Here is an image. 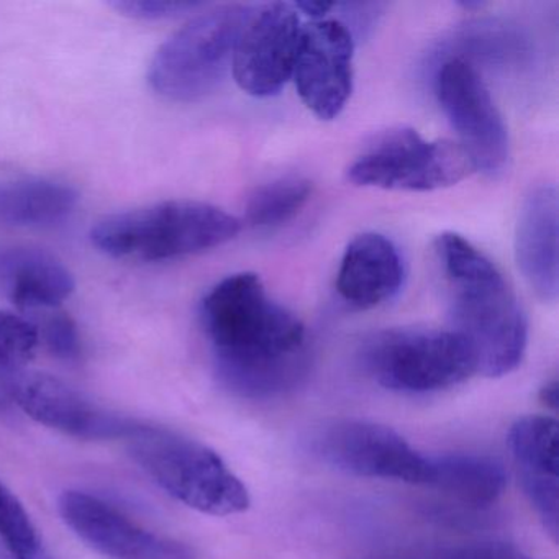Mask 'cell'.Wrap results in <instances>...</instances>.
Instances as JSON below:
<instances>
[{"instance_id":"cell-23","label":"cell","mask_w":559,"mask_h":559,"mask_svg":"<svg viewBox=\"0 0 559 559\" xmlns=\"http://www.w3.org/2000/svg\"><path fill=\"white\" fill-rule=\"evenodd\" d=\"M41 322L34 325L37 326L38 338L50 349L51 355L64 361L80 358L83 345L74 320L58 309L41 312Z\"/></svg>"},{"instance_id":"cell-7","label":"cell","mask_w":559,"mask_h":559,"mask_svg":"<svg viewBox=\"0 0 559 559\" xmlns=\"http://www.w3.org/2000/svg\"><path fill=\"white\" fill-rule=\"evenodd\" d=\"M471 169L457 143L430 142L417 130L401 127L366 145L349 165L348 179L365 188L428 192L456 185Z\"/></svg>"},{"instance_id":"cell-13","label":"cell","mask_w":559,"mask_h":559,"mask_svg":"<svg viewBox=\"0 0 559 559\" xmlns=\"http://www.w3.org/2000/svg\"><path fill=\"white\" fill-rule=\"evenodd\" d=\"M15 404L37 424L80 440H127L140 424L106 411L96 402L45 372H22L12 379Z\"/></svg>"},{"instance_id":"cell-3","label":"cell","mask_w":559,"mask_h":559,"mask_svg":"<svg viewBox=\"0 0 559 559\" xmlns=\"http://www.w3.org/2000/svg\"><path fill=\"white\" fill-rule=\"evenodd\" d=\"M241 222L207 202L173 199L104 217L91 230L97 250L116 260H178L234 240Z\"/></svg>"},{"instance_id":"cell-22","label":"cell","mask_w":559,"mask_h":559,"mask_svg":"<svg viewBox=\"0 0 559 559\" xmlns=\"http://www.w3.org/2000/svg\"><path fill=\"white\" fill-rule=\"evenodd\" d=\"M37 326L25 317L0 310V368L15 369L27 365L37 352Z\"/></svg>"},{"instance_id":"cell-20","label":"cell","mask_w":559,"mask_h":559,"mask_svg":"<svg viewBox=\"0 0 559 559\" xmlns=\"http://www.w3.org/2000/svg\"><path fill=\"white\" fill-rule=\"evenodd\" d=\"M312 195V182L302 176H283L251 192L247 221L258 228L277 227L296 217Z\"/></svg>"},{"instance_id":"cell-8","label":"cell","mask_w":559,"mask_h":559,"mask_svg":"<svg viewBox=\"0 0 559 559\" xmlns=\"http://www.w3.org/2000/svg\"><path fill=\"white\" fill-rule=\"evenodd\" d=\"M309 444L317 457L353 476L425 486L430 473V456L418 453L397 431L374 421H325L312 431Z\"/></svg>"},{"instance_id":"cell-1","label":"cell","mask_w":559,"mask_h":559,"mask_svg":"<svg viewBox=\"0 0 559 559\" xmlns=\"http://www.w3.org/2000/svg\"><path fill=\"white\" fill-rule=\"evenodd\" d=\"M201 320L218 376L241 397H277L306 379L312 361L306 326L271 299L257 274H231L212 287Z\"/></svg>"},{"instance_id":"cell-19","label":"cell","mask_w":559,"mask_h":559,"mask_svg":"<svg viewBox=\"0 0 559 559\" xmlns=\"http://www.w3.org/2000/svg\"><path fill=\"white\" fill-rule=\"evenodd\" d=\"M78 191L58 179L28 176L0 179V224L45 227L67 218L78 205Z\"/></svg>"},{"instance_id":"cell-11","label":"cell","mask_w":559,"mask_h":559,"mask_svg":"<svg viewBox=\"0 0 559 559\" xmlns=\"http://www.w3.org/2000/svg\"><path fill=\"white\" fill-rule=\"evenodd\" d=\"M300 24L296 5L274 2L254 9L238 38L231 73L253 97H273L293 76Z\"/></svg>"},{"instance_id":"cell-15","label":"cell","mask_w":559,"mask_h":559,"mask_svg":"<svg viewBox=\"0 0 559 559\" xmlns=\"http://www.w3.org/2000/svg\"><path fill=\"white\" fill-rule=\"evenodd\" d=\"M558 211L555 186H539L526 195L516 224V264L545 302L558 299Z\"/></svg>"},{"instance_id":"cell-21","label":"cell","mask_w":559,"mask_h":559,"mask_svg":"<svg viewBox=\"0 0 559 559\" xmlns=\"http://www.w3.org/2000/svg\"><path fill=\"white\" fill-rule=\"evenodd\" d=\"M0 539L15 559H40L41 542L19 497L0 480Z\"/></svg>"},{"instance_id":"cell-2","label":"cell","mask_w":559,"mask_h":559,"mask_svg":"<svg viewBox=\"0 0 559 559\" xmlns=\"http://www.w3.org/2000/svg\"><path fill=\"white\" fill-rule=\"evenodd\" d=\"M454 332L477 359V372L502 378L522 362L528 329L522 307L499 267L457 234H441L433 243Z\"/></svg>"},{"instance_id":"cell-10","label":"cell","mask_w":559,"mask_h":559,"mask_svg":"<svg viewBox=\"0 0 559 559\" xmlns=\"http://www.w3.org/2000/svg\"><path fill=\"white\" fill-rule=\"evenodd\" d=\"M63 522L91 548L110 559H198L194 548L146 528L112 503L64 490L58 499Z\"/></svg>"},{"instance_id":"cell-6","label":"cell","mask_w":559,"mask_h":559,"mask_svg":"<svg viewBox=\"0 0 559 559\" xmlns=\"http://www.w3.org/2000/svg\"><path fill=\"white\" fill-rule=\"evenodd\" d=\"M362 365L385 389L435 392L477 372L469 343L454 330L404 326L374 333L362 346Z\"/></svg>"},{"instance_id":"cell-17","label":"cell","mask_w":559,"mask_h":559,"mask_svg":"<svg viewBox=\"0 0 559 559\" xmlns=\"http://www.w3.org/2000/svg\"><path fill=\"white\" fill-rule=\"evenodd\" d=\"M0 286L24 313L58 309L76 289L63 261L35 248H0Z\"/></svg>"},{"instance_id":"cell-14","label":"cell","mask_w":559,"mask_h":559,"mask_svg":"<svg viewBox=\"0 0 559 559\" xmlns=\"http://www.w3.org/2000/svg\"><path fill=\"white\" fill-rule=\"evenodd\" d=\"M509 447L520 483L551 538L558 539V421L526 415L509 431Z\"/></svg>"},{"instance_id":"cell-12","label":"cell","mask_w":559,"mask_h":559,"mask_svg":"<svg viewBox=\"0 0 559 559\" xmlns=\"http://www.w3.org/2000/svg\"><path fill=\"white\" fill-rule=\"evenodd\" d=\"M355 44L338 21H313L304 25L293 76L297 93L320 120L343 112L353 93Z\"/></svg>"},{"instance_id":"cell-28","label":"cell","mask_w":559,"mask_h":559,"mask_svg":"<svg viewBox=\"0 0 559 559\" xmlns=\"http://www.w3.org/2000/svg\"><path fill=\"white\" fill-rule=\"evenodd\" d=\"M0 402H2V392H0Z\"/></svg>"},{"instance_id":"cell-18","label":"cell","mask_w":559,"mask_h":559,"mask_svg":"<svg viewBox=\"0 0 559 559\" xmlns=\"http://www.w3.org/2000/svg\"><path fill=\"white\" fill-rule=\"evenodd\" d=\"M502 464L476 453L430 456V473L425 486L471 509L492 506L506 490Z\"/></svg>"},{"instance_id":"cell-4","label":"cell","mask_w":559,"mask_h":559,"mask_svg":"<svg viewBox=\"0 0 559 559\" xmlns=\"http://www.w3.org/2000/svg\"><path fill=\"white\" fill-rule=\"evenodd\" d=\"M127 443L146 474L185 506L214 516L237 515L250 507L247 486L207 444L142 424Z\"/></svg>"},{"instance_id":"cell-26","label":"cell","mask_w":559,"mask_h":559,"mask_svg":"<svg viewBox=\"0 0 559 559\" xmlns=\"http://www.w3.org/2000/svg\"><path fill=\"white\" fill-rule=\"evenodd\" d=\"M297 11H304L307 15L319 19L323 15L329 14L333 9V4H325V2H300L296 4Z\"/></svg>"},{"instance_id":"cell-16","label":"cell","mask_w":559,"mask_h":559,"mask_svg":"<svg viewBox=\"0 0 559 559\" xmlns=\"http://www.w3.org/2000/svg\"><path fill=\"white\" fill-rule=\"evenodd\" d=\"M402 281L404 264L397 247L384 235L362 234L346 247L336 289L353 309L368 310L391 300Z\"/></svg>"},{"instance_id":"cell-5","label":"cell","mask_w":559,"mask_h":559,"mask_svg":"<svg viewBox=\"0 0 559 559\" xmlns=\"http://www.w3.org/2000/svg\"><path fill=\"white\" fill-rule=\"evenodd\" d=\"M254 9L222 5L202 12L168 38L150 63L148 83L163 99L199 103L231 71L238 38Z\"/></svg>"},{"instance_id":"cell-25","label":"cell","mask_w":559,"mask_h":559,"mask_svg":"<svg viewBox=\"0 0 559 559\" xmlns=\"http://www.w3.org/2000/svg\"><path fill=\"white\" fill-rule=\"evenodd\" d=\"M441 559H533L512 545L506 543H479L463 548L450 549Z\"/></svg>"},{"instance_id":"cell-24","label":"cell","mask_w":559,"mask_h":559,"mask_svg":"<svg viewBox=\"0 0 559 559\" xmlns=\"http://www.w3.org/2000/svg\"><path fill=\"white\" fill-rule=\"evenodd\" d=\"M112 8L122 15L139 21H163L201 8L194 2H168V0H117Z\"/></svg>"},{"instance_id":"cell-9","label":"cell","mask_w":559,"mask_h":559,"mask_svg":"<svg viewBox=\"0 0 559 559\" xmlns=\"http://www.w3.org/2000/svg\"><path fill=\"white\" fill-rule=\"evenodd\" d=\"M437 96L471 168L487 178L502 176L510 158L509 133L477 71L460 58L447 61L438 71Z\"/></svg>"},{"instance_id":"cell-27","label":"cell","mask_w":559,"mask_h":559,"mask_svg":"<svg viewBox=\"0 0 559 559\" xmlns=\"http://www.w3.org/2000/svg\"><path fill=\"white\" fill-rule=\"evenodd\" d=\"M558 399L559 391L558 382L556 381L548 382V384L542 389V392H539V401H542L546 407L552 408V411H556V407H558Z\"/></svg>"}]
</instances>
